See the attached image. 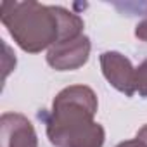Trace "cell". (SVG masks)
<instances>
[{"instance_id": "obj_1", "label": "cell", "mask_w": 147, "mask_h": 147, "mask_svg": "<svg viewBox=\"0 0 147 147\" xmlns=\"http://www.w3.org/2000/svg\"><path fill=\"white\" fill-rule=\"evenodd\" d=\"M0 19L14 42L30 54L83 35V19L64 7L28 2H2Z\"/></svg>"}, {"instance_id": "obj_2", "label": "cell", "mask_w": 147, "mask_h": 147, "mask_svg": "<svg viewBox=\"0 0 147 147\" xmlns=\"http://www.w3.org/2000/svg\"><path fill=\"white\" fill-rule=\"evenodd\" d=\"M97 95L87 85L62 88L52 102V109L43 116L47 137L55 147H102L106 131L95 123Z\"/></svg>"}, {"instance_id": "obj_3", "label": "cell", "mask_w": 147, "mask_h": 147, "mask_svg": "<svg viewBox=\"0 0 147 147\" xmlns=\"http://www.w3.org/2000/svg\"><path fill=\"white\" fill-rule=\"evenodd\" d=\"M90 38L82 35L78 38L59 42L47 52V62L55 71H73L87 64L90 55Z\"/></svg>"}, {"instance_id": "obj_4", "label": "cell", "mask_w": 147, "mask_h": 147, "mask_svg": "<svg viewBox=\"0 0 147 147\" xmlns=\"http://www.w3.org/2000/svg\"><path fill=\"white\" fill-rule=\"evenodd\" d=\"M100 67L102 75L118 92L125 94L126 97H133L135 90V67L131 66L130 59L123 54L107 50L100 54Z\"/></svg>"}, {"instance_id": "obj_5", "label": "cell", "mask_w": 147, "mask_h": 147, "mask_svg": "<svg viewBox=\"0 0 147 147\" xmlns=\"http://www.w3.org/2000/svg\"><path fill=\"white\" fill-rule=\"evenodd\" d=\"M0 147H38L36 131L24 114H2L0 118Z\"/></svg>"}, {"instance_id": "obj_6", "label": "cell", "mask_w": 147, "mask_h": 147, "mask_svg": "<svg viewBox=\"0 0 147 147\" xmlns=\"http://www.w3.org/2000/svg\"><path fill=\"white\" fill-rule=\"evenodd\" d=\"M135 90L138 95L147 99V59L138 67H135Z\"/></svg>"}, {"instance_id": "obj_7", "label": "cell", "mask_w": 147, "mask_h": 147, "mask_svg": "<svg viewBox=\"0 0 147 147\" xmlns=\"http://www.w3.org/2000/svg\"><path fill=\"white\" fill-rule=\"evenodd\" d=\"M116 147H147V125H144L133 138L119 142Z\"/></svg>"}, {"instance_id": "obj_8", "label": "cell", "mask_w": 147, "mask_h": 147, "mask_svg": "<svg viewBox=\"0 0 147 147\" xmlns=\"http://www.w3.org/2000/svg\"><path fill=\"white\" fill-rule=\"evenodd\" d=\"M135 36H137L138 40H142V42H147V16H145V19H144L142 23L137 24V28H135Z\"/></svg>"}]
</instances>
